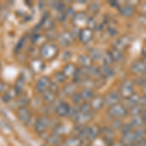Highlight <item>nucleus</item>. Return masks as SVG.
<instances>
[{"instance_id": "obj_38", "label": "nucleus", "mask_w": 146, "mask_h": 146, "mask_svg": "<svg viewBox=\"0 0 146 146\" xmlns=\"http://www.w3.org/2000/svg\"><path fill=\"white\" fill-rule=\"evenodd\" d=\"M123 126H124L123 120H113L111 128L113 129H120V131H121V129L123 128Z\"/></svg>"}, {"instance_id": "obj_37", "label": "nucleus", "mask_w": 146, "mask_h": 146, "mask_svg": "<svg viewBox=\"0 0 146 146\" xmlns=\"http://www.w3.org/2000/svg\"><path fill=\"white\" fill-rule=\"evenodd\" d=\"M71 98H72L73 102L75 103V105H80V104H82V103L84 102L79 93H75L74 95H72L71 96Z\"/></svg>"}, {"instance_id": "obj_36", "label": "nucleus", "mask_w": 146, "mask_h": 146, "mask_svg": "<svg viewBox=\"0 0 146 146\" xmlns=\"http://www.w3.org/2000/svg\"><path fill=\"white\" fill-rule=\"evenodd\" d=\"M54 78H55L56 83H63V82H65V80H66V76H65L64 73L62 71H58L55 74Z\"/></svg>"}, {"instance_id": "obj_24", "label": "nucleus", "mask_w": 146, "mask_h": 146, "mask_svg": "<svg viewBox=\"0 0 146 146\" xmlns=\"http://www.w3.org/2000/svg\"><path fill=\"white\" fill-rule=\"evenodd\" d=\"M110 55H111V58L114 62H121L122 60H124V54L123 51L118 50L116 48H112L111 50L109 51Z\"/></svg>"}, {"instance_id": "obj_33", "label": "nucleus", "mask_w": 146, "mask_h": 146, "mask_svg": "<svg viewBox=\"0 0 146 146\" xmlns=\"http://www.w3.org/2000/svg\"><path fill=\"white\" fill-rule=\"evenodd\" d=\"M63 93L66 96H72L76 93V85L73 82V83H70L66 85V86L63 88Z\"/></svg>"}, {"instance_id": "obj_41", "label": "nucleus", "mask_w": 146, "mask_h": 146, "mask_svg": "<svg viewBox=\"0 0 146 146\" xmlns=\"http://www.w3.org/2000/svg\"><path fill=\"white\" fill-rule=\"evenodd\" d=\"M49 91L53 92L54 94H56L58 91H60V88H58V84L55 83V82H53V83H51V85H50V88H49Z\"/></svg>"}, {"instance_id": "obj_40", "label": "nucleus", "mask_w": 146, "mask_h": 146, "mask_svg": "<svg viewBox=\"0 0 146 146\" xmlns=\"http://www.w3.org/2000/svg\"><path fill=\"white\" fill-rule=\"evenodd\" d=\"M19 102H20L21 107H25V105L29 102V100H28V98L27 96H22V98H21V100H19Z\"/></svg>"}, {"instance_id": "obj_9", "label": "nucleus", "mask_w": 146, "mask_h": 146, "mask_svg": "<svg viewBox=\"0 0 146 146\" xmlns=\"http://www.w3.org/2000/svg\"><path fill=\"white\" fill-rule=\"evenodd\" d=\"M17 116L20 122H22L23 124H29V121L31 120V113L27 106L19 108L17 111Z\"/></svg>"}, {"instance_id": "obj_30", "label": "nucleus", "mask_w": 146, "mask_h": 146, "mask_svg": "<svg viewBox=\"0 0 146 146\" xmlns=\"http://www.w3.org/2000/svg\"><path fill=\"white\" fill-rule=\"evenodd\" d=\"M103 54L101 53V51L98 48H93L90 50V53H89V56H91V58L93 60H101V56H102Z\"/></svg>"}, {"instance_id": "obj_32", "label": "nucleus", "mask_w": 146, "mask_h": 146, "mask_svg": "<svg viewBox=\"0 0 146 146\" xmlns=\"http://www.w3.org/2000/svg\"><path fill=\"white\" fill-rule=\"evenodd\" d=\"M43 98L45 100V102L47 103H53L55 102V100H56V94H54L53 92L51 91H46L45 93H43Z\"/></svg>"}, {"instance_id": "obj_26", "label": "nucleus", "mask_w": 146, "mask_h": 146, "mask_svg": "<svg viewBox=\"0 0 146 146\" xmlns=\"http://www.w3.org/2000/svg\"><path fill=\"white\" fill-rule=\"evenodd\" d=\"M78 62L82 68H88L93 65V60L89 55H81L78 58Z\"/></svg>"}, {"instance_id": "obj_13", "label": "nucleus", "mask_w": 146, "mask_h": 146, "mask_svg": "<svg viewBox=\"0 0 146 146\" xmlns=\"http://www.w3.org/2000/svg\"><path fill=\"white\" fill-rule=\"evenodd\" d=\"M70 109H71V106H70L67 102L60 101V102L56 106L55 111L58 117H66L69 115Z\"/></svg>"}, {"instance_id": "obj_46", "label": "nucleus", "mask_w": 146, "mask_h": 146, "mask_svg": "<svg viewBox=\"0 0 146 146\" xmlns=\"http://www.w3.org/2000/svg\"><path fill=\"white\" fill-rule=\"evenodd\" d=\"M4 89H5V85L2 84L1 82H0V93H1V92H3Z\"/></svg>"}, {"instance_id": "obj_45", "label": "nucleus", "mask_w": 146, "mask_h": 146, "mask_svg": "<svg viewBox=\"0 0 146 146\" xmlns=\"http://www.w3.org/2000/svg\"><path fill=\"white\" fill-rule=\"evenodd\" d=\"M140 116H141V118L143 119V121H144V123H145V125H146V109L143 110L142 114H141Z\"/></svg>"}, {"instance_id": "obj_28", "label": "nucleus", "mask_w": 146, "mask_h": 146, "mask_svg": "<svg viewBox=\"0 0 146 146\" xmlns=\"http://www.w3.org/2000/svg\"><path fill=\"white\" fill-rule=\"evenodd\" d=\"M139 98H140V96L139 95H137V94H133L131 96H129V98H127V105L126 106L127 107H129V108H131V107H133V106H135V105H137L138 104V101H139Z\"/></svg>"}, {"instance_id": "obj_11", "label": "nucleus", "mask_w": 146, "mask_h": 146, "mask_svg": "<svg viewBox=\"0 0 146 146\" xmlns=\"http://www.w3.org/2000/svg\"><path fill=\"white\" fill-rule=\"evenodd\" d=\"M91 104V107L93 109L94 112L100 111L105 106V102H104V98L101 96H95L91 100V101H89Z\"/></svg>"}, {"instance_id": "obj_52", "label": "nucleus", "mask_w": 146, "mask_h": 146, "mask_svg": "<svg viewBox=\"0 0 146 146\" xmlns=\"http://www.w3.org/2000/svg\"><path fill=\"white\" fill-rule=\"evenodd\" d=\"M0 79H1V77H0Z\"/></svg>"}, {"instance_id": "obj_15", "label": "nucleus", "mask_w": 146, "mask_h": 146, "mask_svg": "<svg viewBox=\"0 0 146 146\" xmlns=\"http://www.w3.org/2000/svg\"><path fill=\"white\" fill-rule=\"evenodd\" d=\"M89 21V18L86 14H84L83 12H78L73 16V23H74L75 27H83V25H87Z\"/></svg>"}, {"instance_id": "obj_19", "label": "nucleus", "mask_w": 146, "mask_h": 146, "mask_svg": "<svg viewBox=\"0 0 146 146\" xmlns=\"http://www.w3.org/2000/svg\"><path fill=\"white\" fill-rule=\"evenodd\" d=\"M79 94H80V96H81L84 102H89V101H91L92 98L96 96L95 92H94V90L92 88H83L79 92Z\"/></svg>"}, {"instance_id": "obj_25", "label": "nucleus", "mask_w": 146, "mask_h": 146, "mask_svg": "<svg viewBox=\"0 0 146 146\" xmlns=\"http://www.w3.org/2000/svg\"><path fill=\"white\" fill-rule=\"evenodd\" d=\"M114 70L111 66H108V65H102L100 67V76L104 79H109L111 77L114 76Z\"/></svg>"}, {"instance_id": "obj_51", "label": "nucleus", "mask_w": 146, "mask_h": 146, "mask_svg": "<svg viewBox=\"0 0 146 146\" xmlns=\"http://www.w3.org/2000/svg\"><path fill=\"white\" fill-rule=\"evenodd\" d=\"M145 45H146V40H145Z\"/></svg>"}, {"instance_id": "obj_2", "label": "nucleus", "mask_w": 146, "mask_h": 146, "mask_svg": "<svg viewBox=\"0 0 146 146\" xmlns=\"http://www.w3.org/2000/svg\"><path fill=\"white\" fill-rule=\"evenodd\" d=\"M58 49L56 45H55L52 42H47L44 43L40 48V56L45 60H52L58 55Z\"/></svg>"}, {"instance_id": "obj_34", "label": "nucleus", "mask_w": 146, "mask_h": 146, "mask_svg": "<svg viewBox=\"0 0 146 146\" xmlns=\"http://www.w3.org/2000/svg\"><path fill=\"white\" fill-rule=\"evenodd\" d=\"M25 81L22 78V77L19 78L17 80V82H16V85H15V87H14V89H15V91H16V93H17L18 96L23 92V87H25Z\"/></svg>"}, {"instance_id": "obj_14", "label": "nucleus", "mask_w": 146, "mask_h": 146, "mask_svg": "<svg viewBox=\"0 0 146 146\" xmlns=\"http://www.w3.org/2000/svg\"><path fill=\"white\" fill-rule=\"evenodd\" d=\"M100 135V128L96 125H92V126H87V135L86 140L94 141Z\"/></svg>"}, {"instance_id": "obj_44", "label": "nucleus", "mask_w": 146, "mask_h": 146, "mask_svg": "<svg viewBox=\"0 0 146 146\" xmlns=\"http://www.w3.org/2000/svg\"><path fill=\"white\" fill-rule=\"evenodd\" d=\"M108 146H125L123 144V142H122L121 140L118 141V140H115V141H113V142L111 143V144H109Z\"/></svg>"}, {"instance_id": "obj_29", "label": "nucleus", "mask_w": 146, "mask_h": 146, "mask_svg": "<svg viewBox=\"0 0 146 146\" xmlns=\"http://www.w3.org/2000/svg\"><path fill=\"white\" fill-rule=\"evenodd\" d=\"M131 124L133 125V129H140V128H144V121H143V119L141 118V116H136V117H133V119H131Z\"/></svg>"}, {"instance_id": "obj_16", "label": "nucleus", "mask_w": 146, "mask_h": 146, "mask_svg": "<svg viewBox=\"0 0 146 146\" xmlns=\"http://www.w3.org/2000/svg\"><path fill=\"white\" fill-rule=\"evenodd\" d=\"M74 37L72 36L71 32L63 31L62 34L58 36V43L62 47H67L73 42Z\"/></svg>"}, {"instance_id": "obj_48", "label": "nucleus", "mask_w": 146, "mask_h": 146, "mask_svg": "<svg viewBox=\"0 0 146 146\" xmlns=\"http://www.w3.org/2000/svg\"><path fill=\"white\" fill-rule=\"evenodd\" d=\"M129 146H140V145L138 144L137 142H135V143H133V144H131V145H129Z\"/></svg>"}, {"instance_id": "obj_35", "label": "nucleus", "mask_w": 146, "mask_h": 146, "mask_svg": "<svg viewBox=\"0 0 146 146\" xmlns=\"http://www.w3.org/2000/svg\"><path fill=\"white\" fill-rule=\"evenodd\" d=\"M101 62H102L103 65H108V66H111V64L114 62H113V60L111 58V55H110L109 52L103 54L102 56H101Z\"/></svg>"}, {"instance_id": "obj_53", "label": "nucleus", "mask_w": 146, "mask_h": 146, "mask_svg": "<svg viewBox=\"0 0 146 146\" xmlns=\"http://www.w3.org/2000/svg\"><path fill=\"white\" fill-rule=\"evenodd\" d=\"M145 129H146V127H145Z\"/></svg>"}, {"instance_id": "obj_42", "label": "nucleus", "mask_w": 146, "mask_h": 146, "mask_svg": "<svg viewBox=\"0 0 146 146\" xmlns=\"http://www.w3.org/2000/svg\"><path fill=\"white\" fill-rule=\"evenodd\" d=\"M138 105L139 106H141L144 109V108H146V96H140L139 98V101H138Z\"/></svg>"}, {"instance_id": "obj_27", "label": "nucleus", "mask_w": 146, "mask_h": 146, "mask_svg": "<svg viewBox=\"0 0 146 146\" xmlns=\"http://www.w3.org/2000/svg\"><path fill=\"white\" fill-rule=\"evenodd\" d=\"M46 141L50 146L60 145V143L62 142V141H60V136L56 135L55 133H52V135H48V137L46 138Z\"/></svg>"}, {"instance_id": "obj_12", "label": "nucleus", "mask_w": 146, "mask_h": 146, "mask_svg": "<svg viewBox=\"0 0 146 146\" xmlns=\"http://www.w3.org/2000/svg\"><path fill=\"white\" fill-rule=\"evenodd\" d=\"M121 96L119 95L118 92H110V93L107 94V96L104 98V102L105 105H107L108 107L113 106V105L117 104V103H120V100H121Z\"/></svg>"}, {"instance_id": "obj_6", "label": "nucleus", "mask_w": 146, "mask_h": 146, "mask_svg": "<svg viewBox=\"0 0 146 146\" xmlns=\"http://www.w3.org/2000/svg\"><path fill=\"white\" fill-rule=\"evenodd\" d=\"M131 71L133 74L137 76H143L146 74V64L142 60H137L133 62L131 66Z\"/></svg>"}, {"instance_id": "obj_3", "label": "nucleus", "mask_w": 146, "mask_h": 146, "mask_svg": "<svg viewBox=\"0 0 146 146\" xmlns=\"http://www.w3.org/2000/svg\"><path fill=\"white\" fill-rule=\"evenodd\" d=\"M118 93H119V95L121 96V98H125V100L129 98V96H131L135 93V83L129 79L124 80V81L121 83V85H120Z\"/></svg>"}, {"instance_id": "obj_20", "label": "nucleus", "mask_w": 146, "mask_h": 146, "mask_svg": "<svg viewBox=\"0 0 146 146\" xmlns=\"http://www.w3.org/2000/svg\"><path fill=\"white\" fill-rule=\"evenodd\" d=\"M45 68V63L40 58H35L30 62V70L32 72H41Z\"/></svg>"}, {"instance_id": "obj_10", "label": "nucleus", "mask_w": 146, "mask_h": 146, "mask_svg": "<svg viewBox=\"0 0 146 146\" xmlns=\"http://www.w3.org/2000/svg\"><path fill=\"white\" fill-rule=\"evenodd\" d=\"M51 83H52V82H51V80L49 79V77L43 76V77H41V78H40L38 81L36 82V85H35V89L37 90V92L43 94V93H45L46 91L49 90Z\"/></svg>"}, {"instance_id": "obj_50", "label": "nucleus", "mask_w": 146, "mask_h": 146, "mask_svg": "<svg viewBox=\"0 0 146 146\" xmlns=\"http://www.w3.org/2000/svg\"><path fill=\"white\" fill-rule=\"evenodd\" d=\"M0 9H1V4H0Z\"/></svg>"}, {"instance_id": "obj_39", "label": "nucleus", "mask_w": 146, "mask_h": 146, "mask_svg": "<svg viewBox=\"0 0 146 146\" xmlns=\"http://www.w3.org/2000/svg\"><path fill=\"white\" fill-rule=\"evenodd\" d=\"M133 125H131V123H128V124H124V126H123V128L121 129V133H122V135H125V133H129V131H133Z\"/></svg>"}, {"instance_id": "obj_1", "label": "nucleus", "mask_w": 146, "mask_h": 146, "mask_svg": "<svg viewBox=\"0 0 146 146\" xmlns=\"http://www.w3.org/2000/svg\"><path fill=\"white\" fill-rule=\"evenodd\" d=\"M107 114L113 120H123L129 115V108L123 103H117L113 106L108 107Z\"/></svg>"}, {"instance_id": "obj_49", "label": "nucleus", "mask_w": 146, "mask_h": 146, "mask_svg": "<svg viewBox=\"0 0 146 146\" xmlns=\"http://www.w3.org/2000/svg\"><path fill=\"white\" fill-rule=\"evenodd\" d=\"M143 60V62H145V64H146V56H145V58H143V60Z\"/></svg>"}, {"instance_id": "obj_18", "label": "nucleus", "mask_w": 146, "mask_h": 146, "mask_svg": "<svg viewBox=\"0 0 146 146\" xmlns=\"http://www.w3.org/2000/svg\"><path fill=\"white\" fill-rule=\"evenodd\" d=\"M121 141L123 142V144L125 146H129L133 143L136 142V138H135V129L129 133H127L125 135H122V139Z\"/></svg>"}, {"instance_id": "obj_21", "label": "nucleus", "mask_w": 146, "mask_h": 146, "mask_svg": "<svg viewBox=\"0 0 146 146\" xmlns=\"http://www.w3.org/2000/svg\"><path fill=\"white\" fill-rule=\"evenodd\" d=\"M129 38L127 35H124V36L120 37L116 40V42L114 43V48L118 49V50L123 51V49H126L127 47L129 46Z\"/></svg>"}, {"instance_id": "obj_22", "label": "nucleus", "mask_w": 146, "mask_h": 146, "mask_svg": "<svg viewBox=\"0 0 146 146\" xmlns=\"http://www.w3.org/2000/svg\"><path fill=\"white\" fill-rule=\"evenodd\" d=\"M82 144H83V140L77 135L69 136L62 143L63 146H82Z\"/></svg>"}, {"instance_id": "obj_5", "label": "nucleus", "mask_w": 146, "mask_h": 146, "mask_svg": "<svg viewBox=\"0 0 146 146\" xmlns=\"http://www.w3.org/2000/svg\"><path fill=\"white\" fill-rule=\"evenodd\" d=\"M103 141L107 143L108 145L111 144L113 141H115V131L111 127H104L100 129V135Z\"/></svg>"}, {"instance_id": "obj_7", "label": "nucleus", "mask_w": 146, "mask_h": 146, "mask_svg": "<svg viewBox=\"0 0 146 146\" xmlns=\"http://www.w3.org/2000/svg\"><path fill=\"white\" fill-rule=\"evenodd\" d=\"M93 116H94V113H87V112L79 111L77 116L74 118V122H75V124H76V126H86V125L93 119Z\"/></svg>"}, {"instance_id": "obj_47", "label": "nucleus", "mask_w": 146, "mask_h": 146, "mask_svg": "<svg viewBox=\"0 0 146 146\" xmlns=\"http://www.w3.org/2000/svg\"><path fill=\"white\" fill-rule=\"evenodd\" d=\"M142 92H143V96H146V85L142 88Z\"/></svg>"}, {"instance_id": "obj_8", "label": "nucleus", "mask_w": 146, "mask_h": 146, "mask_svg": "<svg viewBox=\"0 0 146 146\" xmlns=\"http://www.w3.org/2000/svg\"><path fill=\"white\" fill-rule=\"evenodd\" d=\"M79 40L84 44H88L93 40V37H94V31L93 29L89 27H85V28H82L80 29L79 31Z\"/></svg>"}, {"instance_id": "obj_17", "label": "nucleus", "mask_w": 146, "mask_h": 146, "mask_svg": "<svg viewBox=\"0 0 146 146\" xmlns=\"http://www.w3.org/2000/svg\"><path fill=\"white\" fill-rule=\"evenodd\" d=\"M120 14L125 18H131L135 13V10L133 8V6L129 5V4H125L122 7H120L119 9Z\"/></svg>"}, {"instance_id": "obj_43", "label": "nucleus", "mask_w": 146, "mask_h": 146, "mask_svg": "<svg viewBox=\"0 0 146 146\" xmlns=\"http://www.w3.org/2000/svg\"><path fill=\"white\" fill-rule=\"evenodd\" d=\"M137 22L139 23L141 25H146V16L143 15V16H140V17H138Z\"/></svg>"}, {"instance_id": "obj_4", "label": "nucleus", "mask_w": 146, "mask_h": 146, "mask_svg": "<svg viewBox=\"0 0 146 146\" xmlns=\"http://www.w3.org/2000/svg\"><path fill=\"white\" fill-rule=\"evenodd\" d=\"M51 126V120L47 116H41L36 120L34 124V129L37 133L42 135L46 133V131L50 128Z\"/></svg>"}, {"instance_id": "obj_23", "label": "nucleus", "mask_w": 146, "mask_h": 146, "mask_svg": "<svg viewBox=\"0 0 146 146\" xmlns=\"http://www.w3.org/2000/svg\"><path fill=\"white\" fill-rule=\"evenodd\" d=\"M77 71V67L73 63H67L62 69V72L66 76V78H73Z\"/></svg>"}, {"instance_id": "obj_31", "label": "nucleus", "mask_w": 146, "mask_h": 146, "mask_svg": "<svg viewBox=\"0 0 146 146\" xmlns=\"http://www.w3.org/2000/svg\"><path fill=\"white\" fill-rule=\"evenodd\" d=\"M143 108L139 106V105H135V106L129 108V114H131L133 117H136V116H140L143 112Z\"/></svg>"}]
</instances>
